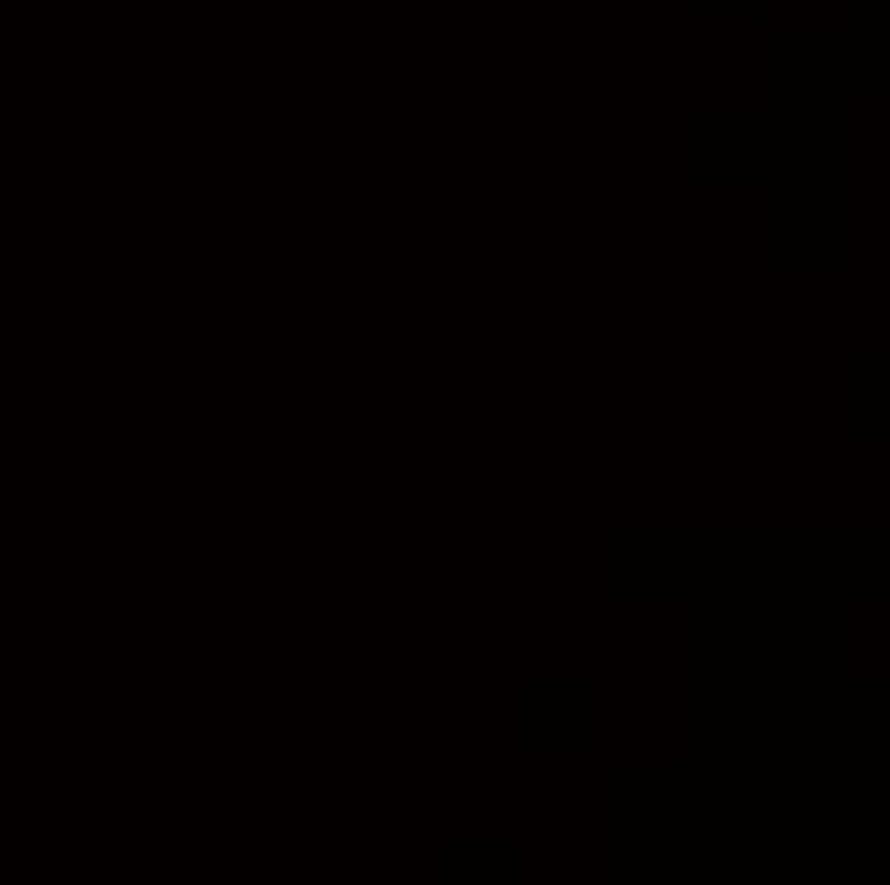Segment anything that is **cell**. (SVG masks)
<instances>
[]
</instances>
